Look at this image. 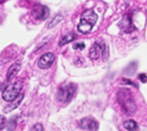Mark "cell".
Returning <instances> with one entry per match:
<instances>
[{
  "label": "cell",
  "instance_id": "1",
  "mask_svg": "<svg viewBox=\"0 0 147 131\" xmlns=\"http://www.w3.org/2000/svg\"><path fill=\"white\" fill-rule=\"evenodd\" d=\"M117 100L120 102L122 110L127 115H133L136 111V105L133 98V94L128 89H120L117 93Z\"/></svg>",
  "mask_w": 147,
  "mask_h": 131
},
{
  "label": "cell",
  "instance_id": "2",
  "mask_svg": "<svg viewBox=\"0 0 147 131\" xmlns=\"http://www.w3.org/2000/svg\"><path fill=\"white\" fill-rule=\"evenodd\" d=\"M97 20V14L94 12V10H87L82 13L81 16V22L77 26V29L82 33H88L93 30V26Z\"/></svg>",
  "mask_w": 147,
  "mask_h": 131
},
{
  "label": "cell",
  "instance_id": "3",
  "mask_svg": "<svg viewBox=\"0 0 147 131\" xmlns=\"http://www.w3.org/2000/svg\"><path fill=\"white\" fill-rule=\"evenodd\" d=\"M22 87H23L22 82H18V81L12 82V83H10V85H7L4 88L3 93H1L3 99L5 101H7V102H12L13 100H16L18 98V96L20 94Z\"/></svg>",
  "mask_w": 147,
  "mask_h": 131
},
{
  "label": "cell",
  "instance_id": "4",
  "mask_svg": "<svg viewBox=\"0 0 147 131\" xmlns=\"http://www.w3.org/2000/svg\"><path fill=\"white\" fill-rule=\"evenodd\" d=\"M76 93V85L74 83H67L62 85L57 92V99L61 102H69Z\"/></svg>",
  "mask_w": 147,
  "mask_h": 131
},
{
  "label": "cell",
  "instance_id": "5",
  "mask_svg": "<svg viewBox=\"0 0 147 131\" xmlns=\"http://www.w3.org/2000/svg\"><path fill=\"white\" fill-rule=\"evenodd\" d=\"M89 56L93 61H96L101 57H103V60H107L108 57V48L105 44V42H96L93 46L90 48Z\"/></svg>",
  "mask_w": 147,
  "mask_h": 131
},
{
  "label": "cell",
  "instance_id": "6",
  "mask_svg": "<svg viewBox=\"0 0 147 131\" xmlns=\"http://www.w3.org/2000/svg\"><path fill=\"white\" fill-rule=\"evenodd\" d=\"M80 128L87 130V131H97L98 129V123L97 120L91 118V117H86V118H82L78 123Z\"/></svg>",
  "mask_w": 147,
  "mask_h": 131
},
{
  "label": "cell",
  "instance_id": "7",
  "mask_svg": "<svg viewBox=\"0 0 147 131\" xmlns=\"http://www.w3.org/2000/svg\"><path fill=\"white\" fill-rule=\"evenodd\" d=\"M55 60H56V56H55L53 53H47L38 60V67L40 69L50 68L52 66V63L55 62Z\"/></svg>",
  "mask_w": 147,
  "mask_h": 131
},
{
  "label": "cell",
  "instance_id": "8",
  "mask_svg": "<svg viewBox=\"0 0 147 131\" xmlns=\"http://www.w3.org/2000/svg\"><path fill=\"white\" fill-rule=\"evenodd\" d=\"M48 13H49V10L43 5H36L34 10H33L34 17L38 18V19H44L45 17H48Z\"/></svg>",
  "mask_w": 147,
  "mask_h": 131
},
{
  "label": "cell",
  "instance_id": "9",
  "mask_svg": "<svg viewBox=\"0 0 147 131\" xmlns=\"http://www.w3.org/2000/svg\"><path fill=\"white\" fill-rule=\"evenodd\" d=\"M19 69H20V63H13L10 68H8V70H7V76H6V79H7V81H10V80H12L16 75H17V73L19 72Z\"/></svg>",
  "mask_w": 147,
  "mask_h": 131
},
{
  "label": "cell",
  "instance_id": "10",
  "mask_svg": "<svg viewBox=\"0 0 147 131\" xmlns=\"http://www.w3.org/2000/svg\"><path fill=\"white\" fill-rule=\"evenodd\" d=\"M123 128L128 131H138V124L133 119H128L123 123Z\"/></svg>",
  "mask_w": 147,
  "mask_h": 131
},
{
  "label": "cell",
  "instance_id": "11",
  "mask_svg": "<svg viewBox=\"0 0 147 131\" xmlns=\"http://www.w3.org/2000/svg\"><path fill=\"white\" fill-rule=\"evenodd\" d=\"M74 40H76V35H74V33H69V35H65V36H64L63 38L59 41L58 45H59V46H63V45H65V44H68V43L72 42Z\"/></svg>",
  "mask_w": 147,
  "mask_h": 131
},
{
  "label": "cell",
  "instance_id": "12",
  "mask_svg": "<svg viewBox=\"0 0 147 131\" xmlns=\"http://www.w3.org/2000/svg\"><path fill=\"white\" fill-rule=\"evenodd\" d=\"M62 19H63V16L62 14H58L57 17H55L53 19H52V22L49 23V27H52V26H55L56 24H58V22H61Z\"/></svg>",
  "mask_w": 147,
  "mask_h": 131
},
{
  "label": "cell",
  "instance_id": "13",
  "mask_svg": "<svg viewBox=\"0 0 147 131\" xmlns=\"http://www.w3.org/2000/svg\"><path fill=\"white\" fill-rule=\"evenodd\" d=\"M30 131H44V128H43V125L42 124H34L32 128H31V130Z\"/></svg>",
  "mask_w": 147,
  "mask_h": 131
},
{
  "label": "cell",
  "instance_id": "14",
  "mask_svg": "<svg viewBox=\"0 0 147 131\" xmlns=\"http://www.w3.org/2000/svg\"><path fill=\"white\" fill-rule=\"evenodd\" d=\"M84 48H86V44L82 43V42L74 44V49H76V50H78V49H84Z\"/></svg>",
  "mask_w": 147,
  "mask_h": 131
},
{
  "label": "cell",
  "instance_id": "15",
  "mask_svg": "<svg viewBox=\"0 0 147 131\" xmlns=\"http://www.w3.org/2000/svg\"><path fill=\"white\" fill-rule=\"evenodd\" d=\"M121 82H122V83H128V85H132V86H134L135 88L138 87V85H136V83H134L133 81L128 80V79H125V78H122V79H121Z\"/></svg>",
  "mask_w": 147,
  "mask_h": 131
},
{
  "label": "cell",
  "instance_id": "16",
  "mask_svg": "<svg viewBox=\"0 0 147 131\" xmlns=\"http://www.w3.org/2000/svg\"><path fill=\"white\" fill-rule=\"evenodd\" d=\"M139 79H140V81L144 82V83L147 82V75H146V74H140V75H139Z\"/></svg>",
  "mask_w": 147,
  "mask_h": 131
},
{
  "label": "cell",
  "instance_id": "17",
  "mask_svg": "<svg viewBox=\"0 0 147 131\" xmlns=\"http://www.w3.org/2000/svg\"><path fill=\"white\" fill-rule=\"evenodd\" d=\"M4 125H5V118L1 117V129H4Z\"/></svg>",
  "mask_w": 147,
  "mask_h": 131
}]
</instances>
